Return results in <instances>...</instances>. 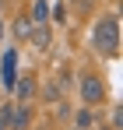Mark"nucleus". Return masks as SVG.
<instances>
[{
	"instance_id": "obj_1",
	"label": "nucleus",
	"mask_w": 123,
	"mask_h": 130,
	"mask_svg": "<svg viewBox=\"0 0 123 130\" xmlns=\"http://www.w3.org/2000/svg\"><path fill=\"white\" fill-rule=\"evenodd\" d=\"M91 42L102 56H116L120 53V18L116 14H105L95 21V32H91Z\"/></svg>"
},
{
	"instance_id": "obj_2",
	"label": "nucleus",
	"mask_w": 123,
	"mask_h": 130,
	"mask_svg": "<svg viewBox=\"0 0 123 130\" xmlns=\"http://www.w3.org/2000/svg\"><path fill=\"white\" fill-rule=\"evenodd\" d=\"M81 95H84L88 106H99V102L105 99V85L95 77V74H84V77H81Z\"/></svg>"
},
{
	"instance_id": "obj_3",
	"label": "nucleus",
	"mask_w": 123,
	"mask_h": 130,
	"mask_svg": "<svg viewBox=\"0 0 123 130\" xmlns=\"http://www.w3.org/2000/svg\"><path fill=\"white\" fill-rule=\"evenodd\" d=\"M28 123H32V109L25 106H11V112H7V130H28Z\"/></svg>"
},
{
	"instance_id": "obj_4",
	"label": "nucleus",
	"mask_w": 123,
	"mask_h": 130,
	"mask_svg": "<svg viewBox=\"0 0 123 130\" xmlns=\"http://www.w3.org/2000/svg\"><path fill=\"white\" fill-rule=\"evenodd\" d=\"M14 95H18V102H28L32 95H35V81H32V74H25V77H14V88H11Z\"/></svg>"
},
{
	"instance_id": "obj_5",
	"label": "nucleus",
	"mask_w": 123,
	"mask_h": 130,
	"mask_svg": "<svg viewBox=\"0 0 123 130\" xmlns=\"http://www.w3.org/2000/svg\"><path fill=\"white\" fill-rule=\"evenodd\" d=\"M14 70H18V53L7 49V53H4V88H7V91L14 88Z\"/></svg>"
},
{
	"instance_id": "obj_6",
	"label": "nucleus",
	"mask_w": 123,
	"mask_h": 130,
	"mask_svg": "<svg viewBox=\"0 0 123 130\" xmlns=\"http://www.w3.org/2000/svg\"><path fill=\"white\" fill-rule=\"evenodd\" d=\"M28 39H32V46H35L39 53H46V49H49V28H46V25H35V28L28 32Z\"/></svg>"
},
{
	"instance_id": "obj_7",
	"label": "nucleus",
	"mask_w": 123,
	"mask_h": 130,
	"mask_svg": "<svg viewBox=\"0 0 123 130\" xmlns=\"http://www.w3.org/2000/svg\"><path fill=\"white\" fill-rule=\"evenodd\" d=\"M49 21V4L46 0H35L32 4V25H46Z\"/></svg>"
},
{
	"instance_id": "obj_8",
	"label": "nucleus",
	"mask_w": 123,
	"mask_h": 130,
	"mask_svg": "<svg viewBox=\"0 0 123 130\" xmlns=\"http://www.w3.org/2000/svg\"><path fill=\"white\" fill-rule=\"evenodd\" d=\"M28 32H32V18H18L14 21V35L18 39H28Z\"/></svg>"
},
{
	"instance_id": "obj_9",
	"label": "nucleus",
	"mask_w": 123,
	"mask_h": 130,
	"mask_svg": "<svg viewBox=\"0 0 123 130\" xmlns=\"http://www.w3.org/2000/svg\"><path fill=\"white\" fill-rule=\"evenodd\" d=\"M91 123H95V116H91V109H81V112H78V127H91Z\"/></svg>"
},
{
	"instance_id": "obj_10",
	"label": "nucleus",
	"mask_w": 123,
	"mask_h": 130,
	"mask_svg": "<svg viewBox=\"0 0 123 130\" xmlns=\"http://www.w3.org/2000/svg\"><path fill=\"white\" fill-rule=\"evenodd\" d=\"M42 95H46V99H60V88H56V85H46Z\"/></svg>"
},
{
	"instance_id": "obj_11",
	"label": "nucleus",
	"mask_w": 123,
	"mask_h": 130,
	"mask_svg": "<svg viewBox=\"0 0 123 130\" xmlns=\"http://www.w3.org/2000/svg\"><path fill=\"white\" fill-rule=\"evenodd\" d=\"M53 18H56V25H63V21H67V7H63V4L53 11Z\"/></svg>"
},
{
	"instance_id": "obj_12",
	"label": "nucleus",
	"mask_w": 123,
	"mask_h": 130,
	"mask_svg": "<svg viewBox=\"0 0 123 130\" xmlns=\"http://www.w3.org/2000/svg\"><path fill=\"white\" fill-rule=\"evenodd\" d=\"M0 130H7V120H0Z\"/></svg>"
},
{
	"instance_id": "obj_13",
	"label": "nucleus",
	"mask_w": 123,
	"mask_h": 130,
	"mask_svg": "<svg viewBox=\"0 0 123 130\" xmlns=\"http://www.w3.org/2000/svg\"><path fill=\"white\" fill-rule=\"evenodd\" d=\"M0 39H4V21H0Z\"/></svg>"
},
{
	"instance_id": "obj_14",
	"label": "nucleus",
	"mask_w": 123,
	"mask_h": 130,
	"mask_svg": "<svg viewBox=\"0 0 123 130\" xmlns=\"http://www.w3.org/2000/svg\"><path fill=\"white\" fill-rule=\"evenodd\" d=\"M70 130H81V127H70Z\"/></svg>"
},
{
	"instance_id": "obj_15",
	"label": "nucleus",
	"mask_w": 123,
	"mask_h": 130,
	"mask_svg": "<svg viewBox=\"0 0 123 130\" xmlns=\"http://www.w3.org/2000/svg\"><path fill=\"white\" fill-rule=\"evenodd\" d=\"M39 130H46V127H39Z\"/></svg>"
}]
</instances>
